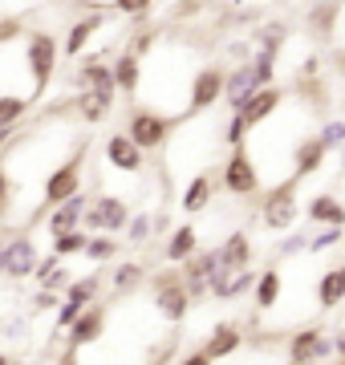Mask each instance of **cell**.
Wrapping results in <instances>:
<instances>
[{"instance_id":"cell-19","label":"cell","mask_w":345,"mask_h":365,"mask_svg":"<svg viewBox=\"0 0 345 365\" xmlns=\"http://www.w3.org/2000/svg\"><path fill=\"white\" fill-rule=\"evenodd\" d=\"M220 264H224L227 272L252 268V240H248V232H232L224 244H220Z\"/></svg>"},{"instance_id":"cell-40","label":"cell","mask_w":345,"mask_h":365,"mask_svg":"<svg viewBox=\"0 0 345 365\" xmlns=\"http://www.w3.org/2000/svg\"><path fill=\"white\" fill-rule=\"evenodd\" d=\"M110 9L122 16H146L155 9V0H110Z\"/></svg>"},{"instance_id":"cell-3","label":"cell","mask_w":345,"mask_h":365,"mask_svg":"<svg viewBox=\"0 0 345 365\" xmlns=\"http://www.w3.org/2000/svg\"><path fill=\"white\" fill-rule=\"evenodd\" d=\"M126 223H130V207H126L118 195H93L90 207H86L81 227L90 235H122Z\"/></svg>"},{"instance_id":"cell-45","label":"cell","mask_w":345,"mask_h":365,"mask_svg":"<svg viewBox=\"0 0 345 365\" xmlns=\"http://www.w3.org/2000/svg\"><path fill=\"white\" fill-rule=\"evenodd\" d=\"M301 248H309L305 235H284V240L277 244V256H292V252H301Z\"/></svg>"},{"instance_id":"cell-49","label":"cell","mask_w":345,"mask_h":365,"mask_svg":"<svg viewBox=\"0 0 345 365\" xmlns=\"http://www.w3.org/2000/svg\"><path fill=\"white\" fill-rule=\"evenodd\" d=\"M13 143V130H0V155H4V146Z\"/></svg>"},{"instance_id":"cell-36","label":"cell","mask_w":345,"mask_h":365,"mask_svg":"<svg viewBox=\"0 0 345 365\" xmlns=\"http://www.w3.org/2000/svg\"><path fill=\"white\" fill-rule=\"evenodd\" d=\"M317 138L325 143V150H341L345 146V118H337V122H325L317 130Z\"/></svg>"},{"instance_id":"cell-4","label":"cell","mask_w":345,"mask_h":365,"mask_svg":"<svg viewBox=\"0 0 345 365\" xmlns=\"http://www.w3.org/2000/svg\"><path fill=\"white\" fill-rule=\"evenodd\" d=\"M155 304H159V313L167 317V321H187V313H191V297H187L183 288V268L179 264H171L167 272L155 276Z\"/></svg>"},{"instance_id":"cell-26","label":"cell","mask_w":345,"mask_h":365,"mask_svg":"<svg viewBox=\"0 0 345 365\" xmlns=\"http://www.w3.org/2000/svg\"><path fill=\"white\" fill-rule=\"evenodd\" d=\"M256 309H272L280 300V292H284V280H280V272L277 268H268V272H260L256 276Z\"/></svg>"},{"instance_id":"cell-11","label":"cell","mask_w":345,"mask_h":365,"mask_svg":"<svg viewBox=\"0 0 345 365\" xmlns=\"http://www.w3.org/2000/svg\"><path fill=\"white\" fill-rule=\"evenodd\" d=\"M86 207H90V199H86V191H78V195H69L66 203H57V207H49L45 232H49V235L78 232V227H81V220H86Z\"/></svg>"},{"instance_id":"cell-56","label":"cell","mask_w":345,"mask_h":365,"mask_svg":"<svg viewBox=\"0 0 345 365\" xmlns=\"http://www.w3.org/2000/svg\"><path fill=\"white\" fill-rule=\"evenodd\" d=\"M341 365H345V353H341Z\"/></svg>"},{"instance_id":"cell-8","label":"cell","mask_w":345,"mask_h":365,"mask_svg":"<svg viewBox=\"0 0 345 365\" xmlns=\"http://www.w3.org/2000/svg\"><path fill=\"white\" fill-rule=\"evenodd\" d=\"M232 191V195H256L260 191V170H256V158L248 146H236L232 158L224 163V179H220Z\"/></svg>"},{"instance_id":"cell-33","label":"cell","mask_w":345,"mask_h":365,"mask_svg":"<svg viewBox=\"0 0 345 365\" xmlns=\"http://www.w3.org/2000/svg\"><path fill=\"white\" fill-rule=\"evenodd\" d=\"M248 66H252L256 86H272V78H277V53H260L256 49V57H248Z\"/></svg>"},{"instance_id":"cell-46","label":"cell","mask_w":345,"mask_h":365,"mask_svg":"<svg viewBox=\"0 0 345 365\" xmlns=\"http://www.w3.org/2000/svg\"><path fill=\"white\" fill-rule=\"evenodd\" d=\"M41 284H45V292H57V288H69V272H66V268H57V272H53V276H45Z\"/></svg>"},{"instance_id":"cell-52","label":"cell","mask_w":345,"mask_h":365,"mask_svg":"<svg viewBox=\"0 0 345 365\" xmlns=\"http://www.w3.org/2000/svg\"><path fill=\"white\" fill-rule=\"evenodd\" d=\"M337 155H341V170H345V146H341V150H337Z\"/></svg>"},{"instance_id":"cell-28","label":"cell","mask_w":345,"mask_h":365,"mask_svg":"<svg viewBox=\"0 0 345 365\" xmlns=\"http://www.w3.org/2000/svg\"><path fill=\"white\" fill-rule=\"evenodd\" d=\"M337 13H341V4H337V0L313 4V9H309V29H313L317 37H329V33H333V21H337Z\"/></svg>"},{"instance_id":"cell-30","label":"cell","mask_w":345,"mask_h":365,"mask_svg":"<svg viewBox=\"0 0 345 365\" xmlns=\"http://www.w3.org/2000/svg\"><path fill=\"white\" fill-rule=\"evenodd\" d=\"M143 280H146V268H143V264L122 260L118 268H114V292H122V297H126V292H134Z\"/></svg>"},{"instance_id":"cell-34","label":"cell","mask_w":345,"mask_h":365,"mask_svg":"<svg viewBox=\"0 0 345 365\" xmlns=\"http://www.w3.org/2000/svg\"><path fill=\"white\" fill-rule=\"evenodd\" d=\"M252 288H256V272L252 268H240V272L227 276V288H224L220 300H236V297H244V292H252Z\"/></svg>"},{"instance_id":"cell-48","label":"cell","mask_w":345,"mask_h":365,"mask_svg":"<svg viewBox=\"0 0 345 365\" xmlns=\"http://www.w3.org/2000/svg\"><path fill=\"white\" fill-rule=\"evenodd\" d=\"M179 365H212V357H207L203 349H195V353H187V357H183Z\"/></svg>"},{"instance_id":"cell-7","label":"cell","mask_w":345,"mask_h":365,"mask_svg":"<svg viewBox=\"0 0 345 365\" xmlns=\"http://www.w3.org/2000/svg\"><path fill=\"white\" fill-rule=\"evenodd\" d=\"M224 81H227V69L224 66H203L195 69V78H191V90H187V114H203V110H212L220 98H224Z\"/></svg>"},{"instance_id":"cell-50","label":"cell","mask_w":345,"mask_h":365,"mask_svg":"<svg viewBox=\"0 0 345 365\" xmlns=\"http://www.w3.org/2000/svg\"><path fill=\"white\" fill-rule=\"evenodd\" d=\"M333 61H337V69H341V73H345V49L337 53V57H333Z\"/></svg>"},{"instance_id":"cell-5","label":"cell","mask_w":345,"mask_h":365,"mask_svg":"<svg viewBox=\"0 0 345 365\" xmlns=\"http://www.w3.org/2000/svg\"><path fill=\"white\" fill-rule=\"evenodd\" d=\"M81 163H86V143H81L61 167H53L45 175V187H41V191H45V207H57V203H66L69 195L81 191Z\"/></svg>"},{"instance_id":"cell-35","label":"cell","mask_w":345,"mask_h":365,"mask_svg":"<svg viewBox=\"0 0 345 365\" xmlns=\"http://www.w3.org/2000/svg\"><path fill=\"white\" fill-rule=\"evenodd\" d=\"M86 256H90V260H114V256H118V235H90Z\"/></svg>"},{"instance_id":"cell-1","label":"cell","mask_w":345,"mask_h":365,"mask_svg":"<svg viewBox=\"0 0 345 365\" xmlns=\"http://www.w3.org/2000/svg\"><path fill=\"white\" fill-rule=\"evenodd\" d=\"M25 61L33 81H37V93L45 98V90L57 78V66H61V41L45 29H25Z\"/></svg>"},{"instance_id":"cell-37","label":"cell","mask_w":345,"mask_h":365,"mask_svg":"<svg viewBox=\"0 0 345 365\" xmlns=\"http://www.w3.org/2000/svg\"><path fill=\"white\" fill-rule=\"evenodd\" d=\"M150 235H155L150 215H130V223H126V240H130V244H146Z\"/></svg>"},{"instance_id":"cell-54","label":"cell","mask_w":345,"mask_h":365,"mask_svg":"<svg viewBox=\"0 0 345 365\" xmlns=\"http://www.w3.org/2000/svg\"><path fill=\"white\" fill-rule=\"evenodd\" d=\"M341 114H345V98H341Z\"/></svg>"},{"instance_id":"cell-24","label":"cell","mask_w":345,"mask_h":365,"mask_svg":"<svg viewBox=\"0 0 345 365\" xmlns=\"http://www.w3.org/2000/svg\"><path fill=\"white\" fill-rule=\"evenodd\" d=\"M118 102V93H93V90H81L73 110L81 114V122H102L110 114V106Z\"/></svg>"},{"instance_id":"cell-20","label":"cell","mask_w":345,"mask_h":365,"mask_svg":"<svg viewBox=\"0 0 345 365\" xmlns=\"http://www.w3.org/2000/svg\"><path fill=\"white\" fill-rule=\"evenodd\" d=\"M110 69H114L118 93H138V86H143V57H134V53L126 49V53H118V57L110 61Z\"/></svg>"},{"instance_id":"cell-10","label":"cell","mask_w":345,"mask_h":365,"mask_svg":"<svg viewBox=\"0 0 345 365\" xmlns=\"http://www.w3.org/2000/svg\"><path fill=\"white\" fill-rule=\"evenodd\" d=\"M106 163L114 170H122V175H138V170L146 167V150L143 146H134V138L126 130L110 134L106 138Z\"/></svg>"},{"instance_id":"cell-23","label":"cell","mask_w":345,"mask_h":365,"mask_svg":"<svg viewBox=\"0 0 345 365\" xmlns=\"http://www.w3.org/2000/svg\"><path fill=\"white\" fill-rule=\"evenodd\" d=\"M212 195H215V175H212V170H203V175H195V179L187 182V191H183V211H187V215L203 211L207 203H212Z\"/></svg>"},{"instance_id":"cell-13","label":"cell","mask_w":345,"mask_h":365,"mask_svg":"<svg viewBox=\"0 0 345 365\" xmlns=\"http://www.w3.org/2000/svg\"><path fill=\"white\" fill-rule=\"evenodd\" d=\"M284 98H289V93L280 90V86H260V90L248 98V106L240 110V114H244V122H248V130H252V126H260V122H268V118L284 106Z\"/></svg>"},{"instance_id":"cell-41","label":"cell","mask_w":345,"mask_h":365,"mask_svg":"<svg viewBox=\"0 0 345 365\" xmlns=\"http://www.w3.org/2000/svg\"><path fill=\"white\" fill-rule=\"evenodd\" d=\"M337 240H345V227H325L321 235H313V240H309V252H325V248H333Z\"/></svg>"},{"instance_id":"cell-25","label":"cell","mask_w":345,"mask_h":365,"mask_svg":"<svg viewBox=\"0 0 345 365\" xmlns=\"http://www.w3.org/2000/svg\"><path fill=\"white\" fill-rule=\"evenodd\" d=\"M309 223H321V227H345V207L333 195H317L309 203Z\"/></svg>"},{"instance_id":"cell-31","label":"cell","mask_w":345,"mask_h":365,"mask_svg":"<svg viewBox=\"0 0 345 365\" xmlns=\"http://www.w3.org/2000/svg\"><path fill=\"white\" fill-rule=\"evenodd\" d=\"M98 288H102V276H98V272L86 276V280H69L66 300H73V304H81V309H90L93 300H98Z\"/></svg>"},{"instance_id":"cell-2","label":"cell","mask_w":345,"mask_h":365,"mask_svg":"<svg viewBox=\"0 0 345 365\" xmlns=\"http://www.w3.org/2000/svg\"><path fill=\"white\" fill-rule=\"evenodd\" d=\"M175 122L179 118H167L163 110H150V106H134L130 118H126V134L134 138V146H143L146 155L150 150H163L167 138H171Z\"/></svg>"},{"instance_id":"cell-39","label":"cell","mask_w":345,"mask_h":365,"mask_svg":"<svg viewBox=\"0 0 345 365\" xmlns=\"http://www.w3.org/2000/svg\"><path fill=\"white\" fill-rule=\"evenodd\" d=\"M224 143L236 150V146H248V122H244V114H232V126L224 130Z\"/></svg>"},{"instance_id":"cell-9","label":"cell","mask_w":345,"mask_h":365,"mask_svg":"<svg viewBox=\"0 0 345 365\" xmlns=\"http://www.w3.org/2000/svg\"><path fill=\"white\" fill-rule=\"evenodd\" d=\"M325 357H329V337H325L317 325L301 329V333L289 341V365H321Z\"/></svg>"},{"instance_id":"cell-55","label":"cell","mask_w":345,"mask_h":365,"mask_svg":"<svg viewBox=\"0 0 345 365\" xmlns=\"http://www.w3.org/2000/svg\"><path fill=\"white\" fill-rule=\"evenodd\" d=\"M321 365H325V361H321ZM329 365H341V361H329Z\"/></svg>"},{"instance_id":"cell-22","label":"cell","mask_w":345,"mask_h":365,"mask_svg":"<svg viewBox=\"0 0 345 365\" xmlns=\"http://www.w3.org/2000/svg\"><path fill=\"white\" fill-rule=\"evenodd\" d=\"M195 248H200V232H195V223H179L171 232V240H167V260L171 264H183L195 256Z\"/></svg>"},{"instance_id":"cell-42","label":"cell","mask_w":345,"mask_h":365,"mask_svg":"<svg viewBox=\"0 0 345 365\" xmlns=\"http://www.w3.org/2000/svg\"><path fill=\"white\" fill-rule=\"evenodd\" d=\"M78 317H81V304H73V300H61V309H57V329H69Z\"/></svg>"},{"instance_id":"cell-38","label":"cell","mask_w":345,"mask_h":365,"mask_svg":"<svg viewBox=\"0 0 345 365\" xmlns=\"http://www.w3.org/2000/svg\"><path fill=\"white\" fill-rule=\"evenodd\" d=\"M155 45H159V33H155V29H138V33L130 37V45H126V49H130L134 57H146V53L155 49Z\"/></svg>"},{"instance_id":"cell-43","label":"cell","mask_w":345,"mask_h":365,"mask_svg":"<svg viewBox=\"0 0 345 365\" xmlns=\"http://www.w3.org/2000/svg\"><path fill=\"white\" fill-rule=\"evenodd\" d=\"M57 268H61V256L53 252V256H41V260H37V268H33V276H37V280H45V276H53Z\"/></svg>"},{"instance_id":"cell-53","label":"cell","mask_w":345,"mask_h":365,"mask_svg":"<svg viewBox=\"0 0 345 365\" xmlns=\"http://www.w3.org/2000/svg\"><path fill=\"white\" fill-rule=\"evenodd\" d=\"M337 272H341V284H345V264H341V268H337Z\"/></svg>"},{"instance_id":"cell-21","label":"cell","mask_w":345,"mask_h":365,"mask_svg":"<svg viewBox=\"0 0 345 365\" xmlns=\"http://www.w3.org/2000/svg\"><path fill=\"white\" fill-rule=\"evenodd\" d=\"M240 329L232 325V321H220V325L212 329V337H207V345H203V353L212 357V361H220V357H232V353L240 349Z\"/></svg>"},{"instance_id":"cell-16","label":"cell","mask_w":345,"mask_h":365,"mask_svg":"<svg viewBox=\"0 0 345 365\" xmlns=\"http://www.w3.org/2000/svg\"><path fill=\"white\" fill-rule=\"evenodd\" d=\"M102 25H106V16H102V13L78 16V21L69 25L66 41H61V53H66V57H81V53H86V45L93 41V33H102Z\"/></svg>"},{"instance_id":"cell-12","label":"cell","mask_w":345,"mask_h":365,"mask_svg":"<svg viewBox=\"0 0 345 365\" xmlns=\"http://www.w3.org/2000/svg\"><path fill=\"white\" fill-rule=\"evenodd\" d=\"M37 248H33V240L29 235H21V240H13V244H4L0 248V272L4 276H33V268H37Z\"/></svg>"},{"instance_id":"cell-17","label":"cell","mask_w":345,"mask_h":365,"mask_svg":"<svg viewBox=\"0 0 345 365\" xmlns=\"http://www.w3.org/2000/svg\"><path fill=\"white\" fill-rule=\"evenodd\" d=\"M102 329H106V313H102L98 304H90V309H81V317H78V321H73V325L66 329V333H69V349L93 345V341L102 337Z\"/></svg>"},{"instance_id":"cell-6","label":"cell","mask_w":345,"mask_h":365,"mask_svg":"<svg viewBox=\"0 0 345 365\" xmlns=\"http://www.w3.org/2000/svg\"><path fill=\"white\" fill-rule=\"evenodd\" d=\"M297 182L301 179H284L264 195V203H260V220H264L268 232H289L292 227V220H297Z\"/></svg>"},{"instance_id":"cell-14","label":"cell","mask_w":345,"mask_h":365,"mask_svg":"<svg viewBox=\"0 0 345 365\" xmlns=\"http://www.w3.org/2000/svg\"><path fill=\"white\" fill-rule=\"evenodd\" d=\"M325 143H321L317 134H305L301 143L292 146V179H309V175H317L321 163H325Z\"/></svg>"},{"instance_id":"cell-51","label":"cell","mask_w":345,"mask_h":365,"mask_svg":"<svg viewBox=\"0 0 345 365\" xmlns=\"http://www.w3.org/2000/svg\"><path fill=\"white\" fill-rule=\"evenodd\" d=\"M0 365H16V361L9 357V353H0Z\"/></svg>"},{"instance_id":"cell-27","label":"cell","mask_w":345,"mask_h":365,"mask_svg":"<svg viewBox=\"0 0 345 365\" xmlns=\"http://www.w3.org/2000/svg\"><path fill=\"white\" fill-rule=\"evenodd\" d=\"M341 300H345L341 272H337V268H329V272L321 276V284H317V304H321V309H337Z\"/></svg>"},{"instance_id":"cell-29","label":"cell","mask_w":345,"mask_h":365,"mask_svg":"<svg viewBox=\"0 0 345 365\" xmlns=\"http://www.w3.org/2000/svg\"><path fill=\"white\" fill-rule=\"evenodd\" d=\"M29 98H16V93H0V130H13L16 122L29 114Z\"/></svg>"},{"instance_id":"cell-18","label":"cell","mask_w":345,"mask_h":365,"mask_svg":"<svg viewBox=\"0 0 345 365\" xmlns=\"http://www.w3.org/2000/svg\"><path fill=\"white\" fill-rule=\"evenodd\" d=\"M78 86L81 90H93V93H118L114 69H110L106 61H93V57H86V61L78 66Z\"/></svg>"},{"instance_id":"cell-15","label":"cell","mask_w":345,"mask_h":365,"mask_svg":"<svg viewBox=\"0 0 345 365\" xmlns=\"http://www.w3.org/2000/svg\"><path fill=\"white\" fill-rule=\"evenodd\" d=\"M260 90L256 86V78H252V66L244 61V66H236V69H227V81H224V102L232 106V114H240L244 106H248V98Z\"/></svg>"},{"instance_id":"cell-47","label":"cell","mask_w":345,"mask_h":365,"mask_svg":"<svg viewBox=\"0 0 345 365\" xmlns=\"http://www.w3.org/2000/svg\"><path fill=\"white\" fill-rule=\"evenodd\" d=\"M321 73V61L317 57H305V61H301V78H317Z\"/></svg>"},{"instance_id":"cell-32","label":"cell","mask_w":345,"mask_h":365,"mask_svg":"<svg viewBox=\"0 0 345 365\" xmlns=\"http://www.w3.org/2000/svg\"><path fill=\"white\" fill-rule=\"evenodd\" d=\"M86 244H90V232L86 227H78V232H66V235H53V252L66 260V256H86Z\"/></svg>"},{"instance_id":"cell-44","label":"cell","mask_w":345,"mask_h":365,"mask_svg":"<svg viewBox=\"0 0 345 365\" xmlns=\"http://www.w3.org/2000/svg\"><path fill=\"white\" fill-rule=\"evenodd\" d=\"M9 203H13V179H9V170L0 167V215H9Z\"/></svg>"}]
</instances>
